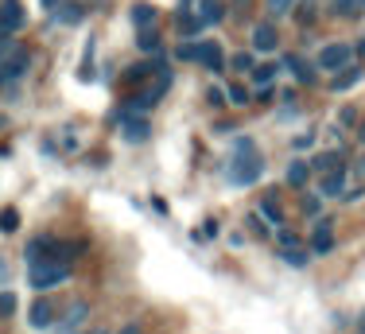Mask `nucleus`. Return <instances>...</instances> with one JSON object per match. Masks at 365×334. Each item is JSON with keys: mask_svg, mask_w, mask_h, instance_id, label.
<instances>
[{"mask_svg": "<svg viewBox=\"0 0 365 334\" xmlns=\"http://www.w3.org/2000/svg\"><path fill=\"white\" fill-rule=\"evenodd\" d=\"M276 43H280V31H276L268 20L253 28V51H276Z\"/></svg>", "mask_w": 365, "mask_h": 334, "instance_id": "nucleus-17", "label": "nucleus"}, {"mask_svg": "<svg viewBox=\"0 0 365 334\" xmlns=\"http://www.w3.org/2000/svg\"><path fill=\"white\" fill-rule=\"evenodd\" d=\"M230 66L237 70V74H253V70H257V55H253V51H237Z\"/></svg>", "mask_w": 365, "mask_h": 334, "instance_id": "nucleus-25", "label": "nucleus"}, {"mask_svg": "<svg viewBox=\"0 0 365 334\" xmlns=\"http://www.w3.org/2000/svg\"><path fill=\"white\" fill-rule=\"evenodd\" d=\"M163 70H168V59H163V55H148V59H140V63H133V66L120 70V82H125V86H140L144 78L163 74Z\"/></svg>", "mask_w": 365, "mask_h": 334, "instance_id": "nucleus-5", "label": "nucleus"}, {"mask_svg": "<svg viewBox=\"0 0 365 334\" xmlns=\"http://www.w3.org/2000/svg\"><path fill=\"white\" fill-rule=\"evenodd\" d=\"M354 171H358V175H365V156H361V160H358V167H354Z\"/></svg>", "mask_w": 365, "mask_h": 334, "instance_id": "nucleus-44", "label": "nucleus"}, {"mask_svg": "<svg viewBox=\"0 0 365 334\" xmlns=\"http://www.w3.org/2000/svg\"><path fill=\"white\" fill-rule=\"evenodd\" d=\"M361 51H365V39H361Z\"/></svg>", "mask_w": 365, "mask_h": 334, "instance_id": "nucleus-49", "label": "nucleus"}, {"mask_svg": "<svg viewBox=\"0 0 365 334\" xmlns=\"http://www.w3.org/2000/svg\"><path fill=\"white\" fill-rule=\"evenodd\" d=\"M249 78H253L257 90H260V86H276V78H280V66H276V63H257V70H253Z\"/></svg>", "mask_w": 365, "mask_h": 334, "instance_id": "nucleus-22", "label": "nucleus"}, {"mask_svg": "<svg viewBox=\"0 0 365 334\" xmlns=\"http://www.w3.org/2000/svg\"><path fill=\"white\" fill-rule=\"evenodd\" d=\"M39 4H43V8H47V12H55V8H58V4H63V0H39Z\"/></svg>", "mask_w": 365, "mask_h": 334, "instance_id": "nucleus-41", "label": "nucleus"}, {"mask_svg": "<svg viewBox=\"0 0 365 334\" xmlns=\"http://www.w3.org/2000/svg\"><path fill=\"white\" fill-rule=\"evenodd\" d=\"M311 253L315 257H327V253H334V230H330V218H315V233H311Z\"/></svg>", "mask_w": 365, "mask_h": 334, "instance_id": "nucleus-11", "label": "nucleus"}, {"mask_svg": "<svg viewBox=\"0 0 365 334\" xmlns=\"http://www.w3.org/2000/svg\"><path fill=\"white\" fill-rule=\"evenodd\" d=\"M28 66H31V55H28L24 47H16L12 55L0 59V82H4V86H16L24 74H28Z\"/></svg>", "mask_w": 365, "mask_h": 334, "instance_id": "nucleus-7", "label": "nucleus"}, {"mask_svg": "<svg viewBox=\"0 0 365 334\" xmlns=\"http://www.w3.org/2000/svg\"><path fill=\"white\" fill-rule=\"evenodd\" d=\"M55 323H58V307L51 300H36L28 307V327L31 330H51Z\"/></svg>", "mask_w": 365, "mask_h": 334, "instance_id": "nucleus-9", "label": "nucleus"}, {"mask_svg": "<svg viewBox=\"0 0 365 334\" xmlns=\"http://www.w3.org/2000/svg\"><path fill=\"white\" fill-rule=\"evenodd\" d=\"M361 78H365V70H361L358 63H354V66H346V70H338V74L330 78V93H350L354 86L361 82Z\"/></svg>", "mask_w": 365, "mask_h": 334, "instance_id": "nucleus-14", "label": "nucleus"}, {"mask_svg": "<svg viewBox=\"0 0 365 334\" xmlns=\"http://www.w3.org/2000/svg\"><path fill=\"white\" fill-rule=\"evenodd\" d=\"M128 20H133V28H136V31H148V28H155L160 12H155L152 4H144V0H140V4H133V8H128Z\"/></svg>", "mask_w": 365, "mask_h": 334, "instance_id": "nucleus-16", "label": "nucleus"}, {"mask_svg": "<svg viewBox=\"0 0 365 334\" xmlns=\"http://www.w3.org/2000/svg\"><path fill=\"white\" fill-rule=\"evenodd\" d=\"M93 334H106V330H93Z\"/></svg>", "mask_w": 365, "mask_h": 334, "instance_id": "nucleus-48", "label": "nucleus"}, {"mask_svg": "<svg viewBox=\"0 0 365 334\" xmlns=\"http://www.w3.org/2000/svg\"><path fill=\"white\" fill-rule=\"evenodd\" d=\"M358 330H361V334H365V311H361V315H358Z\"/></svg>", "mask_w": 365, "mask_h": 334, "instance_id": "nucleus-46", "label": "nucleus"}, {"mask_svg": "<svg viewBox=\"0 0 365 334\" xmlns=\"http://www.w3.org/2000/svg\"><path fill=\"white\" fill-rule=\"evenodd\" d=\"M338 125H358V109H354V105H342V113H338Z\"/></svg>", "mask_w": 365, "mask_h": 334, "instance_id": "nucleus-34", "label": "nucleus"}, {"mask_svg": "<svg viewBox=\"0 0 365 334\" xmlns=\"http://www.w3.org/2000/svg\"><path fill=\"white\" fill-rule=\"evenodd\" d=\"M222 16H225V4H222V0H202V4H198V20H202V28L222 24Z\"/></svg>", "mask_w": 365, "mask_h": 334, "instance_id": "nucleus-20", "label": "nucleus"}, {"mask_svg": "<svg viewBox=\"0 0 365 334\" xmlns=\"http://www.w3.org/2000/svg\"><path fill=\"white\" fill-rule=\"evenodd\" d=\"M16 226H20V218H16V210H4V214H0V230H4V233H12Z\"/></svg>", "mask_w": 365, "mask_h": 334, "instance_id": "nucleus-35", "label": "nucleus"}, {"mask_svg": "<svg viewBox=\"0 0 365 334\" xmlns=\"http://www.w3.org/2000/svg\"><path fill=\"white\" fill-rule=\"evenodd\" d=\"M346 183H350V171H346V163H342V167H334V171L323 175V183H319V198H342Z\"/></svg>", "mask_w": 365, "mask_h": 334, "instance_id": "nucleus-10", "label": "nucleus"}, {"mask_svg": "<svg viewBox=\"0 0 365 334\" xmlns=\"http://www.w3.org/2000/svg\"><path fill=\"white\" fill-rule=\"evenodd\" d=\"M117 334H140V323H125V327H120Z\"/></svg>", "mask_w": 365, "mask_h": 334, "instance_id": "nucleus-40", "label": "nucleus"}, {"mask_svg": "<svg viewBox=\"0 0 365 334\" xmlns=\"http://www.w3.org/2000/svg\"><path fill=\"white\" fill-rule=\"evenodd\" d=\"M117 125H120V136L128 140V144H144L148 136H152V117H144V113H117Z\"/></svg>", "mask_w": 365, "mask_h": 334, "instance_id": "nucleus-4", "label": "nucleus"}, {"mask_svg": "<svg viewBox=\"0 0 365 334\" xmlns=\"http://www.w3.org/2000/svg\"><path fill=\"white\" fill-rule=\"evenodd\" d=\"M225 179H230L233 187H253V183L264 179V156L257 152V144L249 136H241L237 144H233V156H230V163H225Z\"/></svg>", "mask_w": 365, "mask_h": 334, "instance_id": "nucleus-1", "label": "nucleus"}, {"mask_svg": "<svg viewBox=\"0 0 365 334\" xmlns=\"http://www.w3.org/2000/svg\"><path fill=\"white\" fill-rule=\"evenodd\" d=\"M225 90H230V93H225V101H230V105H249V101H253V90H245V86H225Z\"/></svg>", "mask_w": 365, "mask_h": 334, "instance_id": "nucleus-26", "label": "nucleus"}, {"mask_svg": "<svg viewBox=\"0 0 365 334\" xmlns=\"http://www.w3.org/2000/svg\"><path fill=\"white\" fill-rule=\"evenodd\" d=\"M198 63L210 66L214 74H218V70H225V51H222V43H218V39H202V43H198Z\"/></svg>", "mask_w": 365, "mask_h": 334, "instance_id": "nucleus-13", "label": "nucleus"}, {"mask_svg": "<svg viewBox=\"0 0 365 334\" xmlns=\"http://www.w3.org/2000/svg\"><path fill=\"white\" fill-rule=\"evenodd\" d=\"M4 284H8V265L0 260V288H4Z\"/></svg>", "mask_w": 365, "mask_h": 334, "instance_id": "nucleus-43", "label": "nucleus"}, {"mask_svg": "<svg viewBox=\"0 0 365 334\" xmlns=\"http://www.w3.org/2000/svg\"><path fill=\"white\" fill-rule=\"evenodd\" d=\"M276 241H280V249H299V237H295L292 230H284V226H280V230H276Z\"/></svg>", "mask_w": 365, "mask_h": 334, "instance_id": "nucleus-32", "label": "nucleus"}, {"mask_svg": "<svg viewBox=\"0 0 365 334\" xmlns=\"http://www.w3.org/2000/svg\"><path fill=\"white\" fill-rule=\"evenodd\" d=\"M71 280V265H63V260H39V265H28V284L36 288V292H51V288L66 284Z\"/></svg>", "mask_w": 365, "mask_h": 334, "instance_id": "nucleus-2", "label": "nucleus"}, {"mask_svg": "<svg viewBox=\"0 0 365 334\" xmlns=\"http://www.w3.org/2000/svg\"><path fill=\"white\" fill-rule=\"evenodd\" d=\"M12 35H4V31H0V59H4V55H12Z\"/></svg>", "mask_w": 365, "mask_h": 334, "instance_id": "nucleus-37", "label": "nucleus"}, {"mask_svg": "<svg viewBox=\"0 0 365 334\" xmlns=\"http://www.w3.org/2000/svg\"><path fill=\"white\" fill-rule=\"evenodd\" d=\"M361 4H365V0H361Z\"/></svg>", "mask_w": 365, "mask_h": 334, "instance_id": "nucleus-50", "label": "nucleus"}, {"mask_svg": "<svg viewBox=\"0 0 365 334\" xmlns=\"http://www.w3.org/2000/svg\"><path fill=\"white\" fill-rule=\"evenodd\" d=\"M354 55H358V51H354L350 43H327V47L319 51L315 66H319V70H327V74H338V70L354 66Z\"/></svg>", "mask_w": 365, "mask_h": 334, "instance_id": "nucleus-3", "label": "nucleus"}, {"mask_svg": "<svg viewBox=\"0 0 365 334\" xmlns=\"http://www.w3.org/2000/svg\"><path fill=\"white\" fill-rule=\"evenodd\" d=\"M280 257L288 260L292 268H307V257H311V253H307V249H280Z\"/></svg>", "mask_w": 365, "mask_h": 334, "instance_id": "nucleus-28", "label": "nucleus"}, {"mask_svg": "<svg viewBox=\"0 0 365 334\" xmlns=\"http://www.w3.org/2000/svg\"><path fill=\"white\" fill-rule=\"evenodd\" d=\"M86 315H90V307H86L82 300H74V303L66 307L63 315H58L55 330H58V334H78V327H82V323H86Z\"/></svg>", "mask_w": 365, "mask_h": 334, "instance_id": "nucleus-12", "label": "nucleus"}, {"mask_svg": "<svg viewBox=\"0 0 365 334\" xmlns=\"http://www.w3.org/2000/svg\"><path fill=\"white\" fill-rule=\"evenodd\" d=\"M249 226H253V230H257V233H268V222H260V218H257V214H249Z\"/></svg>", "mask_w": 365, "mask_h": 334, "instance_id": "nucleus-38", "label": "nucleus"}, {"mask_svg": "<svg viewBox=\"0 0 365 334\" xmlns=\"http://www.w3.org/2000/svg\"><path fill=\"white\" fill-rule=\"evenodd\" d=\"M175 59H182V63H198V43L195 39H182L175 47Z\"/></svg>", "mask_w": 365, "mask_h": 334, "instance_id": "nucleus-27", "label": "nucleus"}, {"mask_svg": "<svg viewBox=\"0 0 365 334\" xmlns=\"http://www.w3.org/2000/svg\"><path fill=\"white\" fill-rule=\"evenodd\" d=\"M299 210H303V218H319V214H323V198H319V195H307Z\"/></svg>", "mask_w": 365, "mask_h": 334, "instance_id": "nucleus-31", "label": "nucleus"}, {"mask_svg": "<svg viewBox=\"0 0 365 334\" xmlns=\"http://www.w3.org/2000/svg\"><path fill=\"white\" fill-rule=\"evenodd\" d=\"M0 86H4V82H0Z\"/></svg>", "mask_w": 365, "mask_h": 334, "instance_id": "nucleus-51", "label": "nucleus"}, {"mask_svg": "<svg viewBox=\"0 0 365 334\" xmlns=\"http://www.w3.org/2000/svg\"><path fill=\"white\" fill-rule=\"evenodd\" d=\"M361 0H330V12L334 16H358Z\"/></svg>", "mask_w": 365, "mask_h": 334, "instance_id": "nucleus-29", "label": "nucleus"}, {"mask_svg": "<svg viewBox=\"0 0 365 334\" xmlns=\"http://www.w3.org/2000/svg\"><path fill=\"white\" fill-rule=\"evenodd\" d=\"M334 167H342V152L338 148H327V152H319L315 156V163H311V171H334Z\"/></svg>", "mask_w": 365, "mask_h": 334, "instance_id": "nucleus-23", "label": "nucleus"}, {"mask_svg": "<svg viewBox=\"0 0 365 334\" xmlns=\"http://www.w3.org/2000/svg\"><path fill=\"white\" fill-rule=\"evenodd\" d=\"M58 253H63V241L51 233H39L28 241V249H24V257H28V265H39V260H58Z\"/></svg>", "mask_w": 365, "mask_h": 334, "instance_id": "nucleus-6", "label": "nucleus"}, {"mask_svg": "<svg viewBox=\"0 0 365 334\" xmlns=\"http://www.w3.org/2000/svg\"><path fill=\"white\" fill-rule=\"evenodd\" d=\"M206 101H210V105H225V86H210V90H206Z\"/></svg>", "mask_w": 365, "mask_h": 334, "instance_id": "nucleus-36", "label": "nucleus"}, {"mask_svg": "<svg viewBox=\"0 0 365 334\" xmlns=\"http://www.w3.org/2000/svg\"><path fill=\"white\" fill-rule=\"evenodd\" d=\"M233 4H237V8H245V4H249V0H233Z\"/></svg>", "mask_w": 365, "mask_h": 334, "instance_id": "nucleus-47", "label": "nucleus"}, {"mask_svg": "<svg viewBox=\"0 0 365 334\" xmlns=\"http://www.w3.org/2000/svg\"><path fill=\"white\" fill-rule=\"evenodd\" d=\"M136 47H140L144 55H163V51H160V35H155V28L136 31Z\"/></svg>", "mask_w": 365, "mask_h": 334, "instance_id": "nucleus-24", "label": "nucleus"}, {"mask_svg": "<svg viewBox=\"0 0 365 334\" xmlns=\"http://www.w3.org/2000/svg\"><path fill=\"white\" fill-rule=\"evenodd\" d=\"M307 179H311V163L307 160H292L288 163V187H307Z\"/></svg>", "mask_w": 365, "mask_h": 334, "instance_id": "nucleus-21", "label": "nucleus"}, {"mask_svg": "<svg viewBox=\"0 0 365 334\" xmlns=\"http://www.w3.org/2000/svg\"><path fill=\"white\" fill-rule=\"evenodd\" d=\"M292 8H295V0H268V12L272 16H288Z\"/></svg>", "mask_w": 365, "mask_h": 334, "instance_id": "nucleus-33", "label": "nucleus"}, {"mask_svg": "<svg viewBox=\"0 0 365 334\" xmlns=\"http://www.w3.org/2000/svg\"><path fill=\"white\" fill-rule=\"evenodd\" d=\"M280 66H284V70H292L299 86H311V78H315V70L303 63V55H284V63H280Z\"/></svg>", "mask_w": 365, "mask_h": 334, "instance_id": "nucleus-19", "label": "nucleus"}, {"mask_svg": "<svg viewBox=\"0 0 365 334\" xmlns=\"http://www.w3.org/2000/svg\"><path fill=\"white\" fill-rule=\"evenodd\" d=\"M16 307H20V300H16L12 292H4V288H0V319H12Z\"/></svg>", "mask_w": 365, "mask_h": 334, "instance_id": "nucleus-30", "label": "nucleus"}, {"mask_svg": "<svg viewBox=\"0 0 365 334\" xmlns=\"http://www.w3.org/2000/svg\"><path fill=\"white\" fill-rule=\"evenodd\" d=\"M190 8H195V0H179V16H182V12H190Z\"/></svg>", "mask_w": 365, "mask_h": 334, "instance_id": "nucleus-42", "label": "nucleus"}, {"mask_svg": "<svg viewBox=\"0 0 365 334\" xmlns=\"http://www.w3.org/2000/svg\"><path fill=\"white\" fill-rule=\"evenodd\" d=\"M28 28V12H24L20 0H0V31L4 35H16Z\"/></svg>", "mask_w": 365, "mask_h": 334, "instance_id": "nucleus-8", "label": "nucleus"}, {"mask_svg": "<svg viewBox=\"0 0 365 334\" xmlns=\"http://www.w3.org/2000/svg\"><path fill=\"white\" fill-rule=\"evenodd\" d=\"M257 98H260V101H272V98H276V90H272V86H260Z\"/></svg>", "mask_w": 365, "mask_h": 334, "instance_id": "nucleus-39", "label": "nucleus"}, {"mask_svg": "<svg viewBox=\"0 0 365 334\" xmlns=\"http://www.w3.org/2000/svg\"><path fill=\"white\" fill-rule=\"evenodd\" d=\"M257 214H260V218H264V222H268V226H272V230H280V226H284V210H280V202H276L272 195H264V198H260V206H257Z\"/></svg>", "mask_w": 365, "mask_h": 334, "instance_id": "nucleus-18", "label": "nucleus"}, {"mask_svg": "<svg viewBox=\"0 0 365 334\" xmlns=\"http://www.w3.org/2000/svg\"><path fill=\"white\" fill-rule=\"evenodd\" d=\"M82 4H74V0H63V4L55 8V12H51V20L58 24V28H78V24H82Z\"/></svg>", "mask_w": 365, "mask_h": 334, "instance_id": "nucleus-15", "label": "nucleus"}, {"mask_svg": "<svg viewBox=\"0 0 365 334\" xmlns=\"http://www.w3.org/2000/svg\"><path fill=\"white\" fill-rule=\"evenodd\" d=\"M358 140H361V144H365V121H361V125H358Z\"/></svg>", "mask_w": 365, "mask_h": 334, "instance_id": "nucleus-45", "label": "nucleus"}]
</instances>
